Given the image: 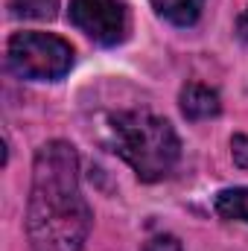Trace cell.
<instances>
[{
	"label": "cell",
	"instance_id": "obj_1",
	"mask_svg": "<svg viewBox=\"0 0 248 251\" xmlns=\"http://www.w3.org/2000/svg\"><path fill=\"white\" fill-rule=\"evenodd\" d=\"M91 231V207L79 190V158L64 140L38 149L26 207L32 251H82Z\"/></svg>",
	"mask_w": 248,
	"mask_h": 251
},
{
	"label": "cell",
	"instance_id": "obj_2",
	"mask_svg": "<svg viewBox=\"0 0 248 251\" xmlns=\"http://www.w3.org/2000/svg\"><path fill=\"white\" fill-rule=\"evenodd\" d=\"M108 131L114 152L137 173L140 181H161L175 170L181 143L164 117L149 111H120L108 120Z\"/></svg>",
	"mask_w": 248,
	"mask_h": 251
},
{
	"label": "cell",
	"instance_id": "obj_3",
	"mask_svg": "<svg viewBox=\"0 0 248 251\" xmlns=\"http://www.w3.org/2000/svg\"><path fill=\"white\" fill-rule=\"evenodd\" d=\"M6 64L21 79L56 82L73 67V47L50 32H15L6 47Z\"/></svg>",
	"mask_w": 248,
	"mask_h": 251
},
{
	"label": "cell",
	"instance_id": "obj_4",
	"mask_svg": "<svg viewBox=\"0 0 248 251\" xmlns=\"http://www.w3.org/2000/svg\"><path fill=\"white\" fill-rule=\"evenodd\" d=\"M70 21L102 47L120 44L128 32V12L123 0H70Z\"/></svg>",
	"mask_w": 248,
	"mask_h": 251
},
{
	"label": "cell",
	"instance_id": "obj_5",
	"mask_svg": "<svg viewBox=\"0 0 248 251\" xmlns=\"http://www.w3.org/2000/svg\"><path fill=\"white\" fill-rule=\"evenodd\" d=\"M181 102V111H184L187 120H210L222 111V102H219V94L207 85H187L178 97Z\"/></svg>",
	"mask_w": 248,
	"mask_h": 251
},
{
	"label": "cell",
	"instance_id": "obj_6",
	"mask_svg": "<svg viewBox=\"0 0 248 251\" xmlns=\"http://www.w3.org/2000/svg\"><path fill=\"white\" fill-rule=\"evenodd\" d=\"M149 3L164 21H170L175 26H193L204 6V0H149Z\"/></svg>",
	"mask_w": 248,
	"mask_h": 251
},
{
	"label": "cell",
	"instance_id": "obj_7",
	"mask_svg": "<svg viewBox=\"0 0 248 251\" xmlns=\"http://www.w3.org/2000/svg\"><path fill=\"white\" fill-rule=\"evenodd\" d=\"M216 213L228 222H246L248 225V187H231L222 190L213 201Z\"/></svg>",
	"mask_w": 248,
	"mask_h": 251
},
{
	"label": "cell",
	"instance_id": "obj_8",
	"mask_svg": "<svg viewBox=\"0 0 248 251\" xmlns=\"http://www.w3.org/2000/svg\"><path fill=\"white\" fill-rule=\"evenodd\" d=\"M59 0H9L12 15L18 18H35V21H50L56 15Z\"/></svg>",
	"mask_w": 248,
	"mask_h": 251
},
{
	"label": "cell",
	"instance_id": "obj_9",
	"mask_svg": "<svg viewBox=\"0 0 248 251\" xmlns=\"http://www.w3.org/2000/svg\"><path fill=\"white\" fill-rule=\"evenodd\" d=\"M143 251H184L181 249V243H178V237H173V234H158V237H152Z\"/></svg>",
	"mask_w": 248,
	"mask_h": 251
},
{
	"label": "cell",
	"instance_id": "obj_10",
	"mask_svg": "<svg viewBox=\"0 0 248 251\" xmlns=\"http://www.w3.org/2000/svg\"><path fill=\"white\" fill-rule=\"evenodd\" d=\"M231 149H234V164L248 170V134H237L231 140Z\"/></svg>",
	"mask_w": 248,
	"mask_h": 251
},
{
	"label": "cell",
	"instance_id": "obj_11",
	"mask_svg": "<svg viewBox=\"0 0 248 251\" xmlns=\"http://www.w3.org/2000/svg\"><path fill=\"white\" fill-rule=\"evenodd\" d=\"M237 35H240L243 41H248V9L240 15V21H237Z\"/></svg>",
	"mask_w": 248,
	"mask_h": 251
}]
</instances>
